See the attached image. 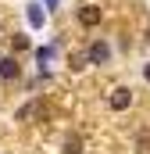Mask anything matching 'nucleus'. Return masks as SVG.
Returning a JSON list of instances; mask_svg holds the SVG:
<instances>
[{
    "mask_svg": "<svg viewBox=\"0 0 150 154\" xmlns=\"http://www.w3.org/2000/svg\"><path fill=\"white\" fill-rule=\"evenodd\" d=\"M143 79H147V82H150V65H147V68H143Z\"/></svg>",
    "mask_w": 150,
    "mask_h": 154,
    "instance_id": "nucleus-9",
    "label": "nucleus"
},
{
    "mask_svg": "<svg viewBox=\"0 0 150 154\" xmlns=\"http://www.w3.org/2000/svg\"><path fill=\"white\" fill-rule=\"evenodd\" d=\"M43 4H46V7H57V4H61V0H43Z\"/></svg>",
    "mask_w": 150,
    "mask_h": 154,
    "instance_id": "nucleus-8",
    "label": "nucleus"
},
{
    "mask_svg": "<svg viewBox=\"0 0 150 154\" xmlns=\"http://www.w3.org/2000/svg\"><path fill=\"white\" fill-rule=\"evenodd\" d=\"M79 22H82V25H97V22H100V11H97V7H82V11H79Z\"/></svg>",
    "mask_w": 150,
    "mask_h": 154,
    "instance_id": "nucleus-7",
    "label": "nucleus"
},
{
    "mask_svg": "<svg viewBox=\"0 0 150 154\" xmlns=\"http://www.w3.org/2000/svg\"><path fill=\"white\" fill-rule=\"evenodd\" d=\"M86 57H89L93 65H107V61H111V47H107L104 39H93V43H89V54H86Z\"/></svg>",
    "mask_w": 150,
    "mask_h": 154,
    "instance_id": "nucleus-1",
    "label": "nucleus"
},
{
    "mask_svg": "<svg viewBox=\"0 0 150 154\" xmlns=\"http://www.w3.org/2000/svg\"><path fill=\"white\" fill-rule=\"evenodd\" d=\"M25 18H29L32 29H43V7H39V4H29V7H25Z\"/></svg>",
    "mask_w": 150,
    "mask_h": 154,
    "instance_id": "nucleus-3",
    "label": "nucleus"
},
{
    "mask_svg": "<svg viewBox=\"0 0 150 154\" xmlns=\"http://www.w3.org/2000/svg\"><path fill=\"white\" fill-rule=\"evenodd\" d=\"M0 75L4 79H18V61L14 57H0Z\"/></svg>",
    "mask_w": 150,
    "mask_h": 154,
    "instance_id": "nucleus-4",
    "label": "nucleus"
},
{
    "mask_svg": "<svg viewBox=\"0 0 150 154\" xmlns=\"http://www.w3.org/2000/svg\"><path fill=\"white\" fill-rule=\"evenodd\" d=\"M36 111H39V100H29L25 108H18V111H14V122H25V118H32Z\"/></svg>",
    "mask_w": 150,
    "mask_h": 154,
    "instance_id": "nucleus-6",
    "label": "nucleus"
},
{
    "mask_svg": "<svg viewBox=\"0 0 150 154\" xmlns=\"http://www.w3.org/2000/svg\"><path fill=\"white\" fill-rule=\"evenodd\" d=\"M129 104H132V90L122 86V90H114V93H111V108H114V111H125Z\"/></svg>",
    "mask_w": 150,
    "mask_h": 154,
    "instance_id": "nucleus-2",
    "label": "nucleus"
},
{
    "mask_svg": "<svg viewBox=\"0 0 150 154\" xmlns=\"http://www.w3.org/2000/svg\"><path fill=\"white\" fill-rule=\"evenodd\" d=\"M54 57H57V47H54V43H50V47H39V50H36V61H39V68H43V65H50Z\"/></svg>",
    "mask_w": 150,
    "mask_h": 154,
    "instance_id": "nucleus-5",
    "label": "nucleus"
}]
</instances>
